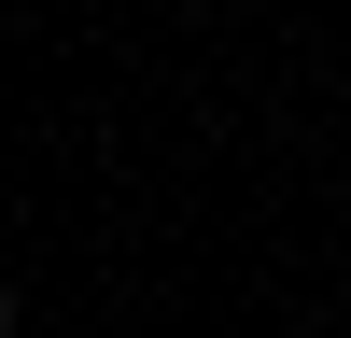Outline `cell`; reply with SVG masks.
<instances>
[{
	"instance_id": "6da1fadb",
	"label": "cell",
	"mask_w": 351,
	"mask_h": 338,
	"mask_svg": "<svg viewBox=\"0 0 351 338\" xmlns=\"http://www.w3.org/2000/svg\"><path fill=\"white\" fill-rule=\"evenodd\" d=\"M0 338H14V296H0Z\"/></svg>"
}]
</instances>
